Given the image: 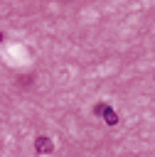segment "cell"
Instances as JSON below:
<instances>
[{
	"mask_svg": "<svg viewBox=\"0 0 155 157\" xmlns=\"http://www.w3.org/2000/svg\"><path fill=\"white\" fill-rule=\"evenodd\" d=\"M34 152H39V155H52V152H54V142H52L49 137L39 135V137L34 140Z\"/></svg>",
	"mask_w": 155,
	"mask_h": 157,
	"instance_id": "obj_1",
	"label": "cell"
},
{
	"mask_svg": "<svg viewBox=\"0 0 155 157\" xmlns=\"http://www.w3.org/2000/svg\"><path fill=\"white\" fill-rule=\"evenodd\" d=\"M101 115H103V120H106L108 125H118V115H116V110H113L108 103H103V110H101Z\"/></svg>",
	"mask_w": 155,
	"mask_h": 157,
	"instance_id": "obj_2",
	"label": "cell"
},
{
	"mask_svg": "<svg viewBox=\"0 0 155 157\" xmlns=\"http://www.w3.org/2000/svg\"><path fill=\"white\" fill-rule=\"evenodd\" d=\"M0 42H2V32H0Z\"/></svg>",
	"mask_w": 155,
	"mask_h": 157,
	"instance_id": "obj_3",
	"label": "cell"
}]
</instances>
